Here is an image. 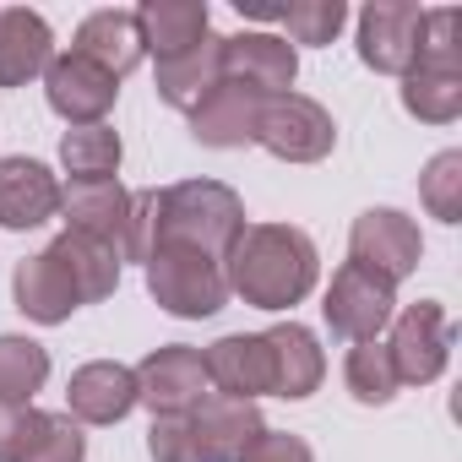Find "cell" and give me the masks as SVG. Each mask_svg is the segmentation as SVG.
Listing matches in <instances>:
<instances>
[{"label": "cell", "instance_id": "7c38bea8", "mask_svg": "<svg viewBox=\"0 0 462 462\" xmlns=\"http://www.w3.org/2000/svg\"><path fill=\"white\" fill-rule=\"evenodd\" d=\"M201 359H207V386L217 397L256 402V397L273 392V343H267V332H228Z\"/></svg>", "mask_w": 462, "mask_h": 462}, {"label": "cell", "instance_id": "3957f363", "mask_svg": "<svg viewBox=\"0 0 462 462\" xmlns=\"http://www.w3.org/2000/svg\"><path fill=\"white\" fill-rule=\"evenodd\" d=\"M147 294L158 300V310H169L180 321H207L228 305V278H223V262H212V256L158 251L147 262Z\"/></svg>", "mask_w": 462, "mask_h": 462}, {"label": "cell", "instance_id": "484cf974", "mask_svg": "<svg viewBox=\"0 0 462 462\" xmlns=\"http://www.w3.org/2000/svg\"><path fill=\"white\" fill-rule=\"evenodd\" d=\"M402 109L424 125H451L462 115V71H435V66H413L402 77Z\"/></svg>", "mask_w": 462, "mask_h": 462}, {"label": "cell", "instance_id": "2e32d148", "mask_svg": "<svg viewBox=\"0 0 462 462\" xmlns=\"http://www.w3.org/2000/svg\"><path fill=\"white\" fill-rule=\"evenodd\" d=\"M60 212V180L39 158H0V228L28 235Z\"/></svg>", "mask_w": 462, "mask_h": 462}, {"label": "cell", "instance_id": "7402d4cb", "mask_svg": "<svg viewBox=\"0 0 462 462\" xmlns=\"http://www.w3.org/2000/svg\"><path fill=\"white\" fill-rule=\"evenodd\" d=\"M267 343H273V397L305 402L327 375V354H321L316 332L300 327V321H278L267 332Z\"/></svg>", "mask_w": 462, "mask_h": 462}, {"label": "cell", "instance_id": "4fadbf2b", "mask_svg": "<svg viewBox=\"0 0 462 462\" xmlns=\"http://www.w3.org/2000/svg\"><path fill=\"white\" fill-rule=\"evenodd\" d=\"M60 217H66L71 235H88V240H98L120 256L125 251L131 190L120 180H71V185H60Z\"/></svg>", "mask_w": 462, "mask_h": 462}, {"label": "cell", "instance_id": "e575fe53", "mask_svg": "<svg viewBox=\"0 0 462 462\" xmlns=\"http://www.w3.org/2000/svg\"><path fill=\"white\" fill-rule=\"evenodd\" d=\"M240 462H316V451H310L300 435H289V430H262V435L245 446Z\"/></svg>", "mask_w": 462, "mask_h": 462}, {"label": "cell", "instance_id": "d590c367", "mask_svg": "<svg viewBox=\"0 0 462 462\" xmlns=\"http://www.w3.org/2000/svg\"><path fill=\"white\" fill-rule=\"evenodd\" d=\"M23 413H28V408H17V402H0V462H12V451H17Z\"/></svg>", "mask_w": 462, "mask_h": 462}, {"label": "cell", "instance_id": "9c48e42d", "mask_svg": "<svg viewBox=\"0 0 462 462\" xmlns=\"http://www.w3.org/2000/svg\"><path fill=\"white\" fill-rule=\"evenodd\" d=\"M424 12L413 0H370L359 12V60L381 77H408L419 60Z\"/></svg>", "mask_w": 462, "mask_h": 462}, {"label": "cell", "instance_id": "836d02e7", "mask_svg": "<svg viewBox=\"0 0 462 462\" xmlns=\"http://www.w3.org/2000/svg\"><path fill=\"white\" fill-rule=\"evenodd\" d=\"M147 457H152V462H201L190 413H163V419H152V430H147Z\"/></svg>", "mask_w": 462, "mask_h": 462}, {"label": "cell", "instance_id": "8fae6325", "mask_svg": "<svg viewBox=\"0 0 462 462\" xmlns=\"http://www.w3.org/2000/svg\"><path fill=\"white\" fill-rule=\"evenodd\" d=\"M294 77H300V55L289 39H278V33L223 39V82H240L262 98H278V93H294Z\"/></svg>", "mask_w": 462, "mask_h": 462}, {"label": "cell", "instance_id": "44dd1931", "mask_svg": "<svg viewBox=\"0 0 462 462\" xmlns=\"http://www.w3.org/2000/svg\"><path fill=\"white\" fill-rule=\"evenodd\" d=\"M71 55L93 60V66H98V71H109L115 82H120V77H131V71L147 60L142 33H136V17H131V12H115V6H104V12H93V17H82Z\"/></svg>", "mask_w": 462, "mask_h": 462}, {"label": "cell", "instance_id": "4dcf8cb0", "mask_svg": "<svg viewBox=\"0 0 462 462\" xmlns=\"http://www.w3.org/2000/svg\"><path fill=\"white\" fill-rule=\"evenodd\" d=\"M278 23L289 28L294 44L321 50V44H332V39L343 33L348 6H343V0H300V6H283V12H278Z\"/></svg>", "mask_w": 462, "mask_h": 462}, {"label": "cell", "instance_id": "cb8c5ba5", "mask_svg": "<svg viewBox=\"0 0 462 462\" xmlns=\"http://www.w3.org/2000/svg\"><path fill=\"white\" fill-rule=\"evenodd\" d=\"M44 251L66 267V278H71V289H77L82 305H98V300L115 294V283H120V256H115L109 245H98V240L71 235V228H66V235H55Z\"/></svg>", "mask_w": 462, "mask_h": 462}, {"label": "cell", "instance_id": "e0dca14e", "mask_svg": "<svg viewBox=\"0 0 462 462\" xmlns=\"http://www.w3.org/2000/svg\"><path fill=\"white\" fill-rule=\"evenodd\" d=\"M262 93L240 88V82H217L196 109H190V136L201 147H251L256 142V120H262Z\"/></svg>", "mask_w": 462, "mask_h": 462}, {"label": "cell", "instance_id": "5b68a950", "mask_svg": "<svg viewBox=\"0 0 462 462\" xmlns=\"http://www.w3.org/2000/svg\"><path fill=\"white\" fill-rule=\"evenodd\" d=\"M321 316L332 327V337H348V343H370L392 327L397 316V283H386L381 273L370 267H354L343 262L327 283V300H321Z\"/></svg>", "mask_w": 462, "mask_h": 462}, {"label": "cell", "instance_id": "6da1fadb", "mask_svg": "<svg viewBox=\"0 0 462 462\" xmlns=\"http://www.w3.org/2000/svg\"><path fill=\"white\" fill-rule=\"evenodd\" d=\"M223 278L228 294H240L256 310H294L316 289L321 256L316 240L294 223H245L223 256Z\"/></svg>", "mask_w": 462, "mask_h": 462}, {"label": "cell", "instance_id": "4316f807", "mask_svg": "<svg viewBox=\"0 0 462 462\" xmlns=\"http://www.w3.org/2000/svg\"><path fill=\"white\" fill-rule=\"evenodd\" d=\"M120 131L115 125H71L60 136V163L71 180H115L120 174Z\"/></svg>", "mask_w": 462, "mask_h": 462}, {"label": "cell", "instance_id": "603a6c76", "mask_svg": "<svg viewBox=\"0 0 462 462\" xmlns=\"http://www.w3.org/2000/svg\"><path fill=\"white\" fill-rule=\"evenodd\" d=\"M223 82V39H201L196 50H185V55H169V60H158V71H152V88H158V98L169 104V109H196L212 88Z\"/></svg>", "mask_w": 462, "mask_h": 462}, {"label": "cell", "instance_id": "f1b7e54d", "mask_svg": "<svg viewBox=\"0 0 462 462\" xmlns=\"http://www.w3.org/2000/svg\"><path fill=\"white\" fill-rule=\"evenodd\" d=\"M343 381H348L354 402H365V408H386V402L397 397V370H392L386 343H381V337L354 343L348 359H343Z\"/></svg>", "mask_w": 462, "mask_h": 462}, {"label": "cell", "instance_id": "d6a6232c", "mask_svg": "<svg viewBox=\"0 0 462 462\" xmlns=\"http://www.w3.org/2000/svg\"><path fill=\"white\" fill-rule=\"evenodd\" d=\"M158 251V190H131V217H125V251L120 262H152Z\"/></svg>", "mask_w": 462, "mask_h": 462}, {"label": "cell", "instance_id": "30bf717a", "mask_svg": "<svg viewBox=\"0 0 462 462\" xmlns=\"http://www.w3.org/2000/svg\"><path fill=\"white\" fill-rule=\"evenodd\" d=\"M44 98H50V109L66 120V125H104V115L115 109V98H120V82L109 77V71H98L93 60H82V55H55L50 60V71H44Z\"/></svg>", "mask_w": 462, "mask_h": 462}, {"label": "cell", "instance_id": "f546056e", "mask_svg": "<svg viewBox=\"0 0 462 462\" xmlns=\"http://www.w3.org/2000/svg\"><path fill=\"white\" fill-rule=\"evenodd\" d=\"M419 201L430 207V217L462 223V152H457V147H446V152H435V158L424 163V174H419Z\"/></svg>", "mask_w": 462, "mask_h": 462}, {"label": "cell", "instance_id": "52a82bcc", "mask_svg": "<svg viewBox=\"0 0 462 462\" xmlns=\"http://www.w3.org/2000/svg\"><path fill=\"white\" fill-rule=\"evenodd\" d=\"M348 262L381 273L386 283H402L419 273L424 262V240H419V223L397 207H370L354 217L348 228Z\"/></svg>", "mask_w": 462, "mask_h": 462}, {"label": "cell", "instance_id": "5bb4252c", "mask_svg": "<svg viewBox=\"0 0 462 462\" xmlns=\"http://www.w3.org/2000/svg\"><path fill=\"white\" fill-rule=\"evenodd\" d=\"M136 408V370L120 359H93L66 381V413L77 424H120Z\"/></svg>", "mask_w": 462, "mask_h": 462}, {"label": "cell", "instance_id": "9a60e30c", "mask_svg": "<svg viewBox=\"0 0 462 462\" xmlns=\"http://www.w3.org/2000/svg\"><path fill=\"white\" fill-rule=\"evenodd\" d=\"M190 430H196L201 462H240L245 446L267 430V419H262V408L245 402V397H217V392H207V397L190 408Z\"/></svg>", "mask_w": 462, "mask_h": 462}, {"label": "cell", "instance_id": "7a4b0ae2", "mask_svg": "<svg viewBox=\"0 0 462 462\" xmlns=\"http://www.w3.org/2000/svg\"><path fill=\"white\" fill-rule=\"evenodd\" d=\"M240 228H245V201L223 180H180L158 190V251H196L223 262Z\"/></svg>", "mask_w": 462, "mask_h": 462}, {"label": "cell", "instance_id": "83f0119b", "mask_svg": "<svg viewBox=\"0 0 462 462\" xmlns=\"http://www.w3.org/2000/svg\"><path fill=\"white\" fill-rule=\"evenodd\" d=\"M50 381V348L33 337H0V402H17L28 408L33 392H44Z\"/></svg>", "mask_w": 462, "mask_h": 462}, {"label": "cell", "instance_id": "ba28073f", "mask_svg": "<svg viewBox=\"0 0 462 462\" xmlns=\"http://www.w3.org/2000/svg\"><path fill=\"white\" fill-rule=\"evenodd\" d=\"M207 359L190 343H163L136 365V402L163 419V413H190L207 397Z\"/></svg>", "mask_w": 462, "mask_h": 462}, {"label": "cell", "instance_id": "d6986e66", "mask_svg": "<svg viewBox=\"0 0 462 462\" xmlns=\"http://www.w3.org/2000/svg\"><path fill=\"white\" fill-rule=\"evenodd\" d=\"M12 300H17V310H23L28 321H39V327H60V321H71V316L82 310V300H77L66 267H60L50 251L17 262V273H12Z\"/></svg>", "mask_w": 462, "mask_h": 462}, {"label": "cell", "instance_id": "d4e9b609", "mask_svg": "<svg viewBox=\"0 0 462 462\" xmlns=\"http://www.w3.org/2000/svg\"><path fill=\"white\" fill-rule=\"evenodd\" d=\"M82 457H88V435L71 413H50V408L23 413L12 462H82Z\"/></svg>", "mask_w": 462, "mask_h": 462}, {"label": "cell", "instance_id": "ac0fdd59", "mask_svg": "<svg viewBox=\"0 0 462 462\" xmlns=\"http://www.w3.org/2000/svg\"><path fill=\"white\" fill-rule=\"evenodd\" d=\"M55 60V33L28 6H0V88H28Z\"/></svg>", "mask_w": 462, "mask_h": 462}, {"label": "cell", "instance_id": "ffe728a7", "mask_svg": "<svg viewBox=\"0 0 462 462\" xmlns=\"http://www.w3.org/2000/svg\"><path fill=\"white\" fill-rule=\"evenodd\" d=\"M136 17V33H142V50L152 60H169V55H185L196 50L212 28L207 17V0H142L131 12Z\"/></svg>", "mask_w": 462, "mask_h": 462}, {"label": "cell", "instance_id": "277c9868", "mask_svg": "<svg viewBox=\"0 0 462 462\" xmlns=\"http://www.w3.org/2000/svg\"><path fill=\"white\" fill-rule=\"evenodd\" d=\"M451 316L446 305L435 300H419L408 310L392 316V337H386V354H392V370H397V386H430L446 375L451 365Z\"/></svg>", "mask_w": 462, "mask_h": 462}, {"label": "cell", "instance_id": "1f68e13d", "mask_svg": "<svg viewBox=\"0 0 462 462\" xmlns=\"http://www.w3.org/2000/svg\"><path fill=\"white\" fill-rule=\"evenodd\" d=\"M413 66L462 71V17H457V12H424V28H419V60H413Z\"/></svg>", "mask_w": 462, "mask_h": 462}, {"label": "cell", "instance_id": "8992f818", "mask_svg": "<svg viewBox=\"0 0 462 462\" xmlns=\"http://www.w3.org/2000/svg\"><path fill=\"white\" fill-rule=\"evenodd\" d=\"M256 142L283 158V163H321L332 147H337V125L332 115L305 98V93H278L262 104V120H256Z\"/></svg>", "mask_w": 462, "mask_h": 462}]
</instances>
